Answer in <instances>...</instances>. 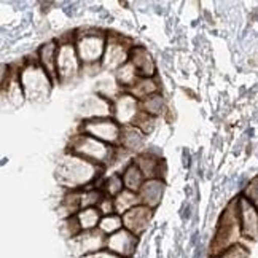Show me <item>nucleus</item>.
<instances>
[{"label":"nucleus","mask_w":258,"mask_h":258,"mask_svg":"<svg viewBox=\"0 0 258 258\" xmlns=\"http://www.w3.org/2000/svg\"><path fill=\"white\" fill-rule=\"evenodd\" d=\"M94 175H96L94 163L85 160V158L67 156L62 160L61 167H59V177H61L62 183L75 188L93 180Z\"/></svg>","instance_id":"nucleus-1"},{"label":"nucleus","mask_w":258,"mask_h":258,"mask_svg":"<svg viewBox=\"0 0 258 258\" xmlns=\"http://www.w3.org/2000/svg\"><path fill=\"white\" fill-rule=\"evenodd\" d=\"M239 230H241L239 211H237V203H234L222 217V222L220 226H218L215 242H214V252H220L223 247L234 242L236 236L239 234Z\"/></svg>","instance_id":"nucleus-2"},{"label":"nucleus","mask_w":258,"mask_h":258,"mask_svg":"<svg viewBox=\"0 0 258 258\" xmlns=\"http://www.w3.org/2000/svg\"><path fill=\"white\" fill-rule=\"evenodd\" d=\"M74 150L91 163H107L112 160V148L91 136H82L74 142Z\"/></svg>","instance_id":"nucleus-3"},{"label":"nucleus","mask_w":258,"mask_h":258,"mask_svg":"<svg viewBox=\"0 0 258 258\" xmlns=\"http://www.w3.org/2000/svg\"><path fill=\"white\" fill-rule=\"evenodd\" d=\"M23 80V88L31 99H42L45 94H48L49 89V82L48 75L40 67L31 66L27 67L21 75Z\"/></svg>","instance_id":"nucleus-4"},{"label":"nucleus","mask_w":258,"mask_h":258,"mask_svg":"<svg viewBox=\"0 0 258 258\" xmlns=\"http://www.w3.org/2000/svg\"><path fill=\"white\" fill-rule=\"evenodd\" d=\"M85 133L91 136L97 141H105V142H116L120 139V126L112 120H91L85 123Z\"/></svg>","instance_id":"nucleus-5"},{"label":"nucleus","mask_w":258,"mask_h":258,"mask_svg":"<svg viewBox=\"0 0 258 258\" xmlns=\"http://www.w3.org/2000/svg\"><path fill=\"white\" fill-rule=\"evenodd\" d=\"M237 211H239L241 231L244 236L250 239H258V211L256 207L245 198L237 201Z\"/></svg>","instance_id":"nucleus-6"},{"label":"nucleus","mask_w":258,"mask_h":258,"mask_svg":"<svg viewBox=\"0 0 258 258\" xmlns=\"http://www.w3.org/2000/svg\"><path fill=\"white\" fill-rule=\"evenodd\" d=\"M123 225L126 226V230H129L133 234H141L145 231V228L148 226L152 220V209L148 206H136L131 211H127L123 214Z\"/></svg>","instance_id":"nucleus-7"},{"label":"nucleus","mask_w":258,"mask_h":258,"mask_svg":"<svg viewBox=\"0 0 258 258\" xmlns=\"http://www.w3.org/2000/svg\"><path fill=\"white\" fill-rule=\"evenodd\" d=\"M107 245L112 250V253L127 258L134 253V249L137 245V237L129 230H120L108 237Z\"/></svg>","instance_id":"nucleus-8"},{"label":"nucleus","mask_w":258,"mask_h":258,"mask_svg":"<svg viewBox=\"0 0 258 258\" xmlns=\"http://www.w3.org/2000/svg\"><path fill=\"white\" fill-rule=\"evenodd\" d=\"M72 242L78 255H93L97 253L99 249L104 245V236L102 231H96V230L83 231L82 234L74 237Z\"/></svg>","instance_id":"nucleus-9"},{"label":"nucleus","mask_w":258,"mask_h":258,"mask_svg":"<svg viewBox=\"0 0 258 258\" xmlns=\"http://www.w3.org/2000/svg\"><path fill=\"white\" fill-rule=\"evenodd\" d=\"M78 53L85 62L97 61L104 53V38L96 34H85V37L78 42Z\"/></svg>","instance_id":"nucleus-10"},{"label":"nucleus","mask_w":258,"mask_h":258,"mask_svg":"<svg viewBox=\"0 0 258 258\" xmlns=\"http://www.w3.org/2000/svg\"><path fill=\"white\" fill-rule=\"evenodd\" d=\"M56 67L59 71L61 80L71 78L78 72V59H77L75 49L72 45H64L59 48L57 57H56Z\"/></svg>","instance_id":"nucleus-11"},{"label":"nucleus","mask_w":258,"mask_h":258,"mask_svg":"<svg viewBox=\"0 0 258 258\" xmlns=\"http://www.w3.org/2000/svg\"><path fill=\"white\" fill-rule=\"evenodd\" d=\"M164 191V183L161 180H156V178H152L142 185L141 188V200L144 203V206L152 207L158 206L161 201V196Z\"/></svg>","instance_id":"nucleus-12"},{"label":"nucleus","mask_w":258,"mask_h":258,"mask_svg":"<svg viewBox=\"0 0 258 258\" xmlns=\"http://www.w3.org/2000/svg\"><path fill=\"white\" fill-rule=\"evenodd\" d=\"M115 115L121 123L134 121L137 118V104L136 99L131 96H121L118 99L116 107H115Z\"/></svg>","instance_id":"nucleus-13"},{"label":"nucleus","mask_w":258,"mask_h":258,"mask_svg":"<svg viewBox=\"0 0 258 258\" xmlns=\"http://www.w3.org/2000/svg\"><path fill=\"white\" fill-rule=\"evenodd\" d=\"M133 66L136 67V71H139V74L145 77H152L155 74L153 59L144 48H136L133 51Z\"/></svg>","instance_id":"nucleus-14"},{"label":"nucleus","mask_w":258,"mask_h":258,"mask_svg":"<svg viewBox=\"0 0 258 258\" xmlns=\"http://www.w3.org/2000/svg\"><path fill=\"white\" fill-rule=\"evenodd\" d=\"M142 182H144V174H142V171L139 169L136 163L129 164L127 169L123 174V183L126 186V190H129V191L141 190L142 185H144Z\"/></svg>","instance_id":"nucleus-15"},{"label":"nucleus","mask_w":258,"mask_h":258,"mask_svg":"<svg viewBox=\"0 0 258 258\" xmlns=\"http://www.w3.org/2000/svg\"><path fill=\"white\" fill-rule=\"evenodd\" d=\"M54 57H57V51L54 43H46L40 49V61L43 64V69L48 75H54L56 72V61Z\"/></svg>","instance_id":"nucleus-16"},{"label":"nucleus","mask_w":258,"mask_h":258,"mask_svg":"<svg viewBox=\"0 0 258 258\" xmlns=\"http://www.w3.org/2000/svg\"><path fill=\"white\" fill-rule=\"evenodd\" d=\"M126 57H127V53L121 45H110L107 48V53H105V66L118 67L124 64Z\"/></svg>","instance_id":"nucleus-17"},{"label":"nucleus","mask_w":258,"mask_h":258,"mask_svg":"<svg viewBox=\"0 0 258 258\" xmlns=\"http://www.w3.org/2000/svg\"><path fill=\"white\" fill-rule=\"evenodd\" d=\"M77 217H78V222H80V226L83 231H91L97 226V223H101L99 222V209H94V207L83 209Z\"/></svg>","instance_id":"nucleus-18"},{"label":"nucleus","mask_w":258,"mask_h":258,"mask_svg":"<svg viewBox=\"0 0 258 258\" xmlns=\"http://www.w3.org/2000/svg\"><path fill=\"white\" fill-rule=\"evenodd\" d=\"M121 142L126 148H129V150H134V148H139L142 145L144 136L136 127H126L121 131Z\"/></svg>","instance_id":"nucleus-19"},{"label":"nucleus","mask_w":258,"mask_h":258,"mask_svg":"<svg viewBox=\"0 0 258 258\" xmlns=\"http://www.w3.org/2000/svg\"><path fill=\"white\" fill-rule=\"evenodd\" d=\"M137 204V196L134 191H129V190H124L121 191L120 195L116 196L115 200V209L120 212V214H126L127 211H131L133 207H136Z\"/></svg>","instance_id":"nucleus-20"},{"label":"nucleus","mask_w":258,"mask_h":258,"mask_svg":"<svg viewBox=\"0 0 258 258\" xmlns=\"http://www.w3.org/2000/svg\"><path fill=\"white\" fill-rule=\"evenodd\" d=\"M83 108H85V110H83L85 113L93 115V116H96V115L102 116V115H107L108 113L107 112L108 105H107V102L104 101L102 97H89L88 101H85Z\"/></svg>","instance_id":"nucleus-21"},{"label":"nucleus","mask_w":258,"mask_h":258,"mask_svg":"<svg viewBox=\"0 0 258 258\" xmlns=\"http://www.w3.org/2000/svg\"><path fill=\"white\" fill-rule=\"evenodd\" d=\"M136 164H137V167L139 169L142 171V174L144 175H156V172H158V167H160V163L158 161H155L152 156H141V158H137V161H136Z\"/></svg>","instance_id":"nucleus-22"},{"label":"nucleus","mask_w":258,"mask_h":258,"mask_svg":"<svg viewBox=\"0 0 258 258\" xmlns=\"http://www.w3.org/2000/svg\"><path fill=\"white\" fill-rule=\"evenodd\" d=\"M123 225V218L116 217V215H107L104 217L101 223H99V228H101L102 233H116L120 231V228Z\"/></svg>","instance_id":"nucleus-23"},{"label":"nucleus","mask_w":258,"mask_h":258,"mask_svg":"<svg viewBox=\"0 0 258 258\" xmlns=\"http://www.w3.org/2000/svg\"><path fill=\"white\" fill-rule=\"evenodd\" d=\"M163 108V99L160 96H148L145 99V112L152 113V115H158Z\"/></svg>","instance_id":"nucleus-24"},{"label":"nucleus","mask_w":258,"mask_h":258,"mask_svg":"<svg viewBox=\"0 0 258 258\" xmlns=\"http://www.w3.org/2000/svg\"><path fill=\"white\" fill-rule=\"evenodd\" d=\"M118 78L123 85H131L136 80V67L133 64H126L118 72Z\"/></svg>","instance_id":"nucleus-25"},{"label":"nucleus","mask_w":258,"mask_h":258,"mask_svg":"<svg viewBox=\"0 0 258 258\" xmlns=\"http://www.w3.org/2000/svg\"><path fill=\"white\" fill-rule=\"evenodd\" d=\"M105 190L110 195H120L123 191V178L118 175H112L105 183Z\"/></svg>","instance_id":"nucleus-26"},{"label":"nucleus","mask_w":258,"mask_h":258,"mask_svg":"<svg viewBox=\"0 0 258 258\" xmlns=\"http://www.w3.org/2000/svg\"><path fill=\"white\" fill-rule=\"evenodd\" d=\"M247 250L244 249V247L241 245H233L230 247V249H226L225 252H222L218 256L215 258H247Z\"/></svg>","instance_id":"nucleus-27"},{"label":"nucleus","mask_w":258,"mask_h":258,"mask_svg":"<svg viewBox=\"0 0 258 258\" xmlns=\"http://www.w3.org/2000/svg\"><path fill=\"white\" fill-rule=\"evenodd\" d=\"M153 91H155V86L150 80H142L141 83L136 85V89H134L136 96L139 97H148V94H152Z\"/></svg>","instance_id":"nucleus-28"},{"label":"nucleus","mask_w":258,"mask_h":258,"mask_svg":"<svg viewBox=\"0 0 258 258\" xmlns=\"http://www.w3.org/2000/svg\"><path fill=\"white\" fill-rule=\"evenodd\" d=\"M244 198H245V200H249L255 207H258V177L253 178V180L250 182V185L247 186Z\"/></svg>","instance_id":"nucleus-29"},{"label":"nucleus","mask_w":258,"mask_h":258,"mask_svg":"<svg viewBox=\"0 0 258 258\" xmlns=\"http://www.w3.org/2000/svg\"><path fill=\"white\" fill-rule=\"evenodd\" d=\"M85 258H121V256H118L115 253H108V252H97V253H93V255H88Z\"/></svg>","instance_id":"nucleus-30"}]
</instances>
